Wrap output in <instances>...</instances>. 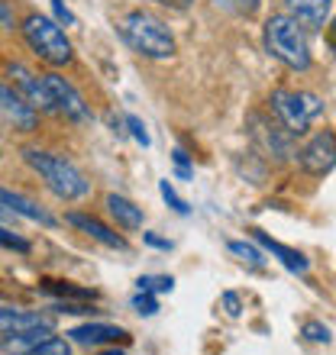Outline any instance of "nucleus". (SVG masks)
<instances>
[{
  "instance_id": "obj_12",
  "label": "nucleus",
  "mask_w": 336,
  "mask_h": 355,
  "mask_svg": "<svg viewBox=\"0 0 336 355\" xmlns=\"http://www.w3.org/2000/svg\"><path fill=\"white\" fill-rule=\"evenodd\" d=\"M72 343L78 346H107V343H130V333L120 327H110V323H84L75 327L72 333Z\"/></svg>"
},
{
  "instance_id": "obj_27",
  "label": "nucleus",
  "mask_w": 336,
  "mask_h": 355,
  "mask_svg": "<svg viewBox=\"0 0 336 355\" xmlns=\"http://www.w3.org/2000/svg\"><path fill=\"white\" fill-rule=\"evenodd\" d=\"M126 126H130V132H133V139L140 142V146H149V132H146V123L140 120V116H126Z\"/></svg>"
},
{
  "instance_id": "obj_15",
  "label": "nucleus",
  "mask_w": 336,
  "mask_h": 355,
  "mask_svg": "<svg viewBox=\"0 0 336 355\" xmlns=\"http://www.w3.org/2000/svg\"><path fill=\"white\" fill-rule=\"evenodd\" d=\"M0 200L13 210L17 216H26V220H33V223H42V226H56V216L46 214L42 207H36L33 200H26L23 194H13V191H3L0 187Z\"/></svg>"
},
{
  "instance_id": "obj_22",
  "label": "nucleus",
  "mask_w": 336,
  "mask_h": 355,
  "mask_svg": "<svg viewBox=\"0 0 336 355\" xmlns=\"http://www.w3.org/2000/svg\"><path fill=\"white\" fill-rule=\"evenodd\" d=\"M159 191H162V197H165V204L171 207L175 214H181V216L187 214V204H185V200H181V197L175 194V187H171V181H162V184H159Z\"/></svg>"
},
{
  "instance_id": "obj_13",
  "label": "nucleus",
  "mask_w": 336,
  "mask_h": 355,
  "mask_svg": "<svg viewBox=\"0 0 336 355\" xmlns=\"http://www.w3.org/2000/svg\"><path fill=\"white\" fill-rule=\"evenodd\" d=\"M68 223L78 226L81 233H87L91 239H97V243H103L107 249H120V252H126V239H123L120 233H113L110 226H103L101 220H94V216H87V214H68Z\"/></svg>"
},
{
  "instance_id": "obj_35",
  "label": "nucleus",
  "mask_w": 336,
  "mask_h": 355,
  "mask_svg": "<svg viewBox=\"0 0 336 355\" xmlns=\"http://www.w3.org/2000/svg\"><path fill=\"white\" fill-rule=\"evenodd\" d=\"M330 49H333V55H336V19H333V26H330Z\"/></svg>"
},
{
  "instance_id": "obj_18",
  "label": "nucleus",
  "mask_w": 336,
  "mask_h": 355,
  "mask_svg": "<svg viewBox=\"0 0 336 355\" xmlns=\"http://www.w3.org/2000/svg\"><path fill=\"white\" fill-rule=\"evenodd\" d=\"M217 10H226L233 17H252L259 10V0H214Z\"/></svg>"
},
{
  "instance_id": "obj_6",
  "label": "nucleus",
  "mask_w": 336,
  "mask_h": 355,
  "mask_svg": "<svg viewBox=\"0 0 336 355\" xmlns=\"http://www.w3.org/2000/svg\"><path fill=\"white\" fill-rule=\"evenodd\" d=\"M298 162L308 175H327L336 165V132L324 130L317 136H310L308 146L298 152Z\"/></svg>"
},
{
  "instance_id": "obj_8",
  "label": "nucleus",
  "mask_w": 336,
  "mask_h": 355,
  "mask_svg": "<svg viewBox=\"0 0 336 355\" xmlns=\"http://www.w3.org/2000/svg\"><path fill=\"white\" fill-rule=\"evenodd\" d=\"M46 78V85L49 91H52V97H56V110L58 113H65L68 120H91V110H87V103H84V97L75 91V87L68 85L62 75H42Z\"/></svg>"
},
{
  "instance_id": "obj_32",
  "label": "nucleus",
  "mask_w": 336,
  "mask_h": 355,
  "mask_svg": "<svg viewBox=\"0 0 336 355\" xmlns=\"http://www.w3.org/2000/svg\"><path fill=\"white\" fill-rule=\"evenodd\" d=\"M146 243L156 245V249H171V243H168V239H159V236H152V233H146Z\"/></svg>"
},
{
  "instance_id": "obj_25",
  "label": "nucleus",
  "mask_w": 336,
  "mask_h": 355,
  "mask_svg": "<svg viewBox=\"0 0 336 355\" xmlns=\"http://www.w3.org/2000/svg\"><path fill=\"white\" fill-rule=\"evenodd\" d=\"M46 291H52V294H62V297H91V291L72 288V284H62V281H46Z\"/></svg>"
},
{
  "instance_id": "obj_5",
  "label": "nucleus",
  "mask_w": 336,
  "mask_h": 355,
  "mask_svg": "<svg viewBox=\"0 0 336 355\" xmlns=\"http://www.w3.org/2000/svg\"><path fill=\"white\" fill-rule=\"evenodd\" d=\"M23 36L33 46L39 58H46L49 65H68L72 62V42L65 39V33L58 29V23H52L49 17H26L23 23Z\"/></svg>"
},
{
  "instance_id": "obj_11",
  "label": "nucleus",
  "mask_w": 336,
  "mask_h": 355,
  "mask_svg": "<svg viewBox=\"0 0 336 355\" xmlns=\"http://www.w3.org/2000/svg\"><path fill=\"white\" fill-rule=\"evenodd\" d=\"M33 329H52V317L36 313V310L0 307V336H17V333H33Z\"/></svg>"
},
{
  "instance_id": "obj_9",
  "label": "nucleus",
  "mask_w": 336,
  "mask_h": 355,
  "mask_svg": "<svg viewBox=\"0 0 336 355\" xmlns=\"http://www.w3.org/2000/svg\"><path fill=\"white\" fill-rule=\"evenodd\" d=\"M252 139L262 146V152H269V155H275V159H288L291 155V136L294 132H288L285 126H275V123L262 120V116H252Z\"/></svg>"
},
{
  "instance_id": "obj_29",
  "label": "nucleus",
  "mask_w": 336,
  "mask_h": 355,
  "mask_svg": "<svg viewBox=\"0 0 336 355\" xmlns=\"http://www.w3.org/2000/svg\"><path fill=\"white\" fill-rule=\"evenodd\" d=\"M171 159H175V168H178V175H181V178H191V175H194V171H191V165H187V155L181 149L171 152Z\"/></svg>"
},
{
  "instance_id": "obj_34",
  "label": "nucleus",
  "mask_w": 336,
  "mask_h": 355,
  "mask_svg": "<svg viewBox=\"0 0 336 355\" xmlns=\"http://www.w3.org/2000/svg\"><path fill=\"white\" fill-rule=\"evenodd\" d=\"M10 216H17V214H13V210H10V207L0 200V220H10Z\"/></svg>"
},
{
  "instance_id": "obj_19",
  "label": "nucleus",
  "mask_w": 336,
  "mask_h": 355,
  "mask_svg": "<svg viewBox=\"0 0 336 355\" xmlns=\"http://www.w3.org/2000/svg\"><path fill=\"white\" fill-rule=\"evenodd\" d=\"M29 355H72V346L62 336H46Z\"/></svg>"
},
{
  "instance_id": "obj_1",
  "label": "nucleus",
  "mask_w": 336,
  "mask_h": 355,
  "mask_svg": "<svg viewBox=\"0 0 336 355\" xmlns=\"http://www.w3.org/2000/svg\"><path fill=\"white\" fill-rule=\"evenodd\" d=\"M23 159H26L29 168L46 181L49 191L56 197H62V200H78V197H87V191H91L87 178L65 155H56V152H46V149H23Z\"/></svg>"
},
{
  "instance_id": "obj_20",
  "label": "nucleus",
  "mask_w": 336,
  "mask_h": 355,
  "mask_svg": "<svg viewBox=\"0 0 336 355\" xmlns=\"http://www.w3.org/2000/svg\"><path fill=\"white\" fill-rule=\"evenodd\" d=\"M136 284H140V291H149V294H165V291L175 288V281L168 278V275H146Z\"/></svg>"
},
{
  "instance_id": "obj_17",
  "label": "nucleus",
  "mask_w": 336,
  "mask_h": 355,
  "mask_svg": "<svg viewBox=\"0 0 336 355\" xmlns=\"http://www.w3.org/2000/svg\"><path fill=\"white\" fill-rule=\"evenodd\" d=\"M107 210H110L113 220L120 226H126V230H140L142 226V210L133 204V200H126V197L110 194L107 197Z\"/></svg>"
},
{
  "instance_id": "obj_23",
  "label": "nucleus",
  "mask_w": 336,
  "mask_h": 355,
  "mask_svg": "<svg viewBox=\"0 0 336 355\" xmlns=\"http://www.w3.org/2000/svg\"><path fill=\"white\" fill-rule=\"evenodd\" d=\"M133 307L140 310L142 317H152V313H156V310H159V300L152 297L149 291H140V294H136V297H133Z\"/></svg>"
},
{
  "instance_id": "obj_2",
  "label": "nucleus",
  "mask_w": 336,
  "mask_h": 355,
  "mask_svg": "<svg viewBox=\"0 0 336 355\" xmlns=\"http://www.w3.org/2000/svg\"><path fill=\"white\" fill-rule=\"evenodd\" d=\"M120 36L126 39V46L133 52H140L146 58H171L175 55V36L168 33V26L159 17L133 10L120 19Z\"/></svg>"
},
{
  "instance_id": "obj_28",
  "label": "nucleus",
  "mask_w": 336,
  "mask_h": 355,
  "mask_svg": "<svg viewBox=\"0 0 336 355\" xmlns=\"http://www.w3.org/2000/svg\"><path fill=\"white\" fill-rule=\"evenodd\" d=\"M52 13H56L58 23H65V26H78V17L65 7V3H62V0H52Z\"/></svg>"
},
{
  "instance_id": "obj_36",
  "label": "nucleus",
  "mask_w": 336,
  "mask_h": 355,
  "mask_svg": "<svg viewBox=\"0 0 336 355\" xmlns=\"http://www.w3.org/2000/svg\"><path fill=\"white\" fill-rule=\"evenodd\" d=\"M97 355H123V349H107V352H97Z\"/></svg>"
},
{
  "instance_id": "obj_31",
  "label": "nucleus",
  "mask_w": 336,
  "mask_h": 355,
  "mask_svg": "<svg viewBox=\"0 0 336 355\" xmlns=\"http://www.w3.org/2000/svg\"><path fill=\"white\" fill-rule=\"evenodd\" d=\"M0 26H3V29L13 26V10H10L3 0H0Z\"/></svg>"
},
{
  "instance_id": "obj_7",
  "label": "nucleus",
  "mask_w": 336,
  "mask_h": 355,
  "mask_svg": "<svg viewBox=\"0 0 336 355\" xmlns=\"http://www.w3.org/2000/svg\"><path fill=\"white\" fill-rule=\"evenodd\" d=\"M10 78H17L19 91H23V97H26V103L33 107V110L58 113L56 110V97H52V91H49V85H46V78L42 75H33V71L23 68V65H10Z\"/></svg>"
},
{
  "instance_id": "obj_3",
  "label": "nucleus",
  "mask_w": 336,
  "mask_h": 355,
  "mask_svg": "<svg viewBox=\"0 0 336 355\" xmlns=\"http://www.w3.org/2000/svg\"><path fill=\"white\" fill-rule=\"evenodd\" d=\"M265 49L278 58L281 65L294 68V71H308L310 68V46L308 33L294 17L278 13L265 23Z\"/></svg>"
},
{
  "instance_id": "obj_14",
  "label": "nucleus",
  "mask_w": 336,
  "mask_h": 355,
  "mask_svg": "<svg viewBox=\"0 0 336 355\" xmlns=\"http://www.w3.org/2000/svg\"><path fill=\"white\" fill-rule=\"evenodd\" d=\"M291 10V17L298 19L301 26L308 29H320L327 23V13H330V3L333 0H285Z\"/></svg>"
},
{
  "instance_id": "obj_16",
  "label": "nucleus",
  "mask_w": 336,
  "mask_h": 355,
  "mask_svg": "<svg viewBox=\"0 0 336 355\" xmlns=\"http://www.w3.org/2000/svg\"><path fill=\"white\" fill-rule=\"evenodd\" d=\"M252 233H255V239H259V243L265 245L271 255H278V262L285 265L288 271H298V275H304V271H308V259H304L301 252H294V249H288V245L275 243V239H271V236H265L262 230H252Z\"/></svg>"
},
{
  "instance_id": "obj_33",
  "label": "nucleus",
  "mask_w": 336,
  "mask_h": 355,
  "mask_svg": "<svg viewBox=\"0 0 336 355\" xmlns=\"http://www.w3.org/2000/svg\"><path fill=\"white\" fill-rule=\"evenodd\" d=\"M156 3H165V7H175V10L191 7V0H156Z\"/></svg>"
},
{
  "instance_id": "obj_26",
  "label": "nucleus",
  "mask_w": 336,
  "mask_h": 355,
  "mask_svg": "<svg viewBox=\"0 0 336 355\" xmlns=\"http://www.w3.org/2000/svg\"><path fill=\"white\" fill-rule=\"evenodd\" d=\"M304 336H308L310 343H324V346H327V343H330V329L320 327V323H314V320H308V323H304Z\"/></svg>"
},
{
  "instance_id": "obj_24",
  "label": "nucleus",
  "mask_w": 336,
  "mask_h": 355,
  "mask_svg": "<svg viewBox=\"0 0 336 355\" xmlns=\"http://www.w3.org/2000/svg\"><path fill=\"white\" fill-rule=\"evenodd\" d=\"M0 245H3V249H13V252H29L26 239L17 233H10V230H3V226H0Z\"/></svg>"
},
{
  "instance_id": "obj_30",
  "label": "nucleus",
  "mask_w": 336,
  "mask_h": 355,
  "mask_svg": "<svg viewBox=\"0 0 336 355\" xmlns=\"http://www.w3.org/2000/svg\"><path fill=\"white\" fill-rule=\"evenodd\" d=\"M224 307L230 317H240V297L236 294H224Z\"/></svg>"
},
{
  "instance_id": "obj_21",
  "label": "nucleus",
  "mask_w": 336,
  "mask_h": 355,
  "mask_svg": "<svg viewBox=\"0 0 336 355\" xmlns=\"http://www.w3.org/2000/svg\"><path fill=\"white\" fill-rule=\"evenodd\" d=\"M230 252H233V255H240L243 262L255 265V268H262V265H265V259H262V252H259V249H255V245H249V243H230Z\"/></svg>"
},
{
  "instance_id": "obj_10",
  "label": "nucleus",
  "mask_w": 336,
  "mask_h": 355,
  "mask_svg": "<svg viewBox=\"0 0 336 355\" xmlns=\"http://www.w3.org/2000/svg\"><path fill=\"white\" fill-rule=\"evenodd\" d=\"M0 120L19 132L36 130V110H33L17 91H10V87H3V85H0Z\"/></svg>"
},
{
  "instance_id": "obj_4",
  "label": "nucleus",
  "mask_w": 336,
  "mask_h": 355,
  "mask_svg": "<svg viewBox=\"0 0 336 355\" xmlns=\"http://www.w3.org/2000/svg\"><path fill=\"white\" fill-rule=\"evenodd\" d=\"M271 110H275V116L281 120L285 130L301 136L324 113V101L308 91H275L271 94Z\"/></svg>"
}]
</instances>
